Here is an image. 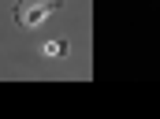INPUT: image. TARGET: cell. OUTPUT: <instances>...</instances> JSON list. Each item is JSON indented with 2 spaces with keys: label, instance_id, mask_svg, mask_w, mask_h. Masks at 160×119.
Here are the masks:
<instances>
[{
  "label": "cell",
  "instance_id": "7a4b0ae2",
  "mask_svg": "<svg viewBox=\"0 0 160 119\" xmlns=\"http://www.w3.org/2000/svg\"><path fill=\"white\" fill-rule=\"evenodd\" d=\"M41 56H48V60H63V56H67V41H60V37L45 41V45H41Z\"/></svg>",
  "mask_w": 160,
  "mask_h": 119
},
{
  "label": "cell",
  "instance_id": "6da1fadb",
  "mask_svg": "<svg viewBox=\"0 0 160 119\" xmlns=\"http://www.w3.org/2000/svg\"><path fill=\"white\" fill-rule=\"evenodd\" d=\"M60 7H63V0H15L11 15H15V22L22 30H38V26H45V19H52Z\"/></svg>",
  "mask_w": 160,
  "mask_h": 119
}]
</instances>
